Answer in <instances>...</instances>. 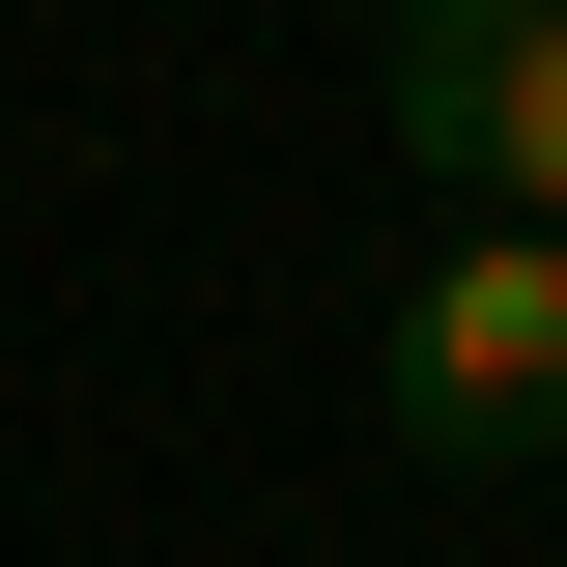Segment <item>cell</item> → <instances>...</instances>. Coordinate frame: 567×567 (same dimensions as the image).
Masks as SVG:
<instances>
[{"label":"cell","instance_id":"obj_1","mask_svg":"<svg viewBox=\"0 0 567 567\" xmlns=\"http://www.w3.org/2000/svg\"><path fill=\"white\" fill-rule=\"evenodd\" d=\"M369 398H398V454H454V483L567 454V227H454V256L369 312Z\"/></svg>","mask_w":567,"mask_h":567},{"label":"cell","instance_id":"obj_2","mask_svg":"<svg viewBox=\"0 0 567 567\" xmlns=\"http://www.w3.org/2000/svg\"><path fill=\"white\" fill-rule=\"evenodd\" d=\"M398 142L483 227H567V0H398Z\"/></svg>","mask_w":567,"mask_h":567}]
</instances>
